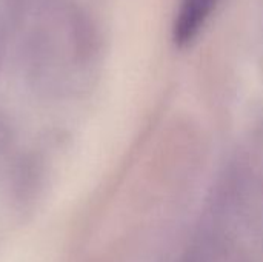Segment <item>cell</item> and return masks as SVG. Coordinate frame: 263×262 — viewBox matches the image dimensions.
<instances>
[{"label":"cell","instance_id":"obj_1","mask_svg":"<svg viewBox=\"0 0 263 262\" xmlns=\"http://www.w3.org/2000/svg\"><path fill=\"white\" fill-rule=\"evenodd\" d=\"M222 0H179L173 19V42L188 46L205 31Z\"/></svg>","mask_w":263,"mask_h":262}]
</instances>
